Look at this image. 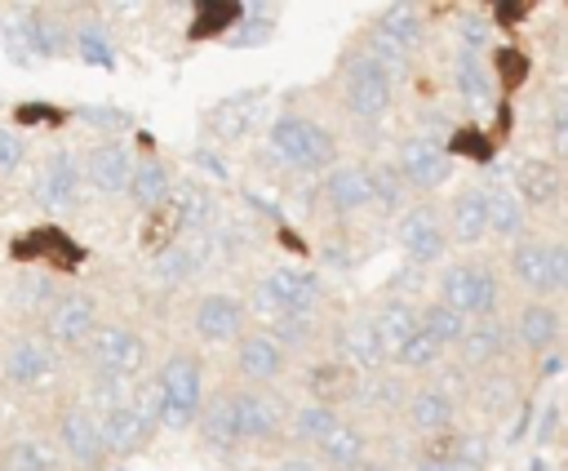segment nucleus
I'll use <instances>...</instances> for the list:
<instances>
[{"label": "nucleus", "mask_w": 568, "mask_h": 471, "mask_svg": "<svg viewBox=\"0 0 568 471\" xmlns=\"http://www.w3.org/2000/svg\"><path fill=\"white\" fill-rule=\"evenodd\" d=\"M497 18H501V22H515V18H524V4H510V0H501V4H497Z\"/></svg>", "instance_id": "nucleus-51"}, {"label": "nucleus", "mask_w": 568, "mask_h": 471, "mask_svg": "<svg viewBox=\"0 0 568 471\" xmlns=\"http://www.w3.org/2000/svg\"><path fill=\"white\" fill-rule=\"evenodd\" d=\"M501 351H506V324H501L497 315L470 320L466 333H462V342H457V360H462V369H470V373H484Z\"/></svg>", "instance_id": "nucleus-17"}, {"label": "nucleus", "mask_w": 568, "mask_h": 471, "mask_svg": "<svg viewBox=\"0 0 568 471\" xmlns=\"http://www.w3.org/2000/svg\"><path fill=\"white\" fill-rule=\"evenodd\" d=\"M408 427L422 431V435H439V431H453V418H457V400L444 391V387H422L408 395Z\"/></svg>", "instance_id": "nucleus-21"}, {"label": "nucleus", "mask_w": 568, "mask_h": 471, "mask_svg": "<svg viewBox=\"0 0 568 471\" xmlns=\"http://www.w3.org/2000/svg\"><path fill=\"white\" fill-rule=\"evenodd\" d=\"M160 422V382H142L133 387V395L124 404H115L111 413H102V435H106V453H133L146 444V435Z\"/></svg>", "instance_id": "nucleus-4"}, {"label": "nucleus", "mask_w": 568, "mask_h": 471, "mask_svg": "<svg viewBox=\"0 0 568 471\" xmlns=\"http://www.w3.org/2000/svg\"><path fill=\"white\" fill-rule=\"evenodd\" d=\"M484 204H488V227L501 240L524 236L528 227V204L519 200V191L510 182H484Z\"/></svg>", "instance_id": "nucleus-22"}, {"label": "nucleus", "mask_w": 568, "mask_h": 471, "mask_svg": "<svg viewBox=\"0 0 568 471\" xmlns=\"http://www.w3.org/2000/svg\"><path fill=\"white\" fill-rule=\"evenodd\" d=\"M417 471H453V458H422Z\"/></svg>", "instance_id": "nucleus-52"}, {"label": "nucleus", "mask_w": 568, "mask_h": 471, "mask_svg": "<svg viewBox=\"0 0 568 471\" xmlns=\"http://www.w3.org/2000/svg\"><path fill=\"white\" fill-rule=\"evenodd\" d=\"M550 151L568 156V93H559L550 107Z\"/></svg>", "instance_id": "nucleus-44"}, {"label": "nucleus", "mask_w": 568, "mask_h": 471, "mask_svg": "<svg viewBox=\"0 0 568 471\" xmlns=\"http://www.w3.org/2000/svg\"><path fill=\"white\" fill-rule=\"evenodd\" d=\"M271 471H315V462H306V458H288V462H280V467H271Z\"/></svg>", "instance_id": "nucleus-53"}, {"label": "nucleus", "mask_w": 568, "mask_h": 471, "mask_svg": "<svg viewBox=\"0 0 568 471\" xmlns=\"http://www.w3.org/2000/svg\"><path fill=\"white\" fill-rule=\"evenodd\" d=\"M75 44H80V58L84 62H98V67H111L115 58H111V44H106V36L98 31V27H80L75 31Z\"/></svg>", "instance_id": "nucleus-43"}, {"label": "nucleus", "mask_w": 568, "mask_h": 471, "mask_svg": "<svg viewBox=\"0 0 568 471\" xmlns=\"http://www.w3.org/2000/svg\"><path fill=\"white\" fill-rule=\"evenodd\" d=\"M84 116L98 124H129V116H120V111H84Z\"/></svg>", "instance_id": "nucleus-50"}, {"label": "nucleus", "mask_w": 568, "mask_h": 471, "mask_svg": "<svg viewBox=\"0 0 568 471\" xmlns=\"http://www.w3.org/2000/svg\"><path fill=\"white\" fill-rule=\"evenodd\" d=\"M417 329H422V311H417L408 298H390V302H382L377 315H373V333H377L386 360H395V355L404 351V342H408Z\"/></svg>", "instance_id": "nucleus-19"}, {"label": "nucleus", "mask_w": 568, "mask_h": 471, "mask_svg": "<svg viewBox=\"0 0 568 471\" xmlns=\"http://www.w3.org/2000/svg\"><path fill=\"white\" fill-rule=\"evenodd\" d=\"M133 156H129V147H120V142H102V147H89V156H84V178L102 191V196H120V191H129V182H133Z\"/></svg>", "instance_id": "nucleus-14"}, {"label": "nucleus", "mask_w": 568, "mask_h": 471, "mask_svg": "<svg viewBox=\"0 0 568 471\" xmlns=\"http://www.w3.org/2000/svg\"><path fill=\"white\" fill-rule=\"evenodd\" d=\"M240 18V4H226V0H209L200 4L195 22H191V40H204V36H217L222 27H231Z\"/></svg>", "instance_id": "nucleus-39"}, {"label": "nucleus", "mask_w": 568, "mask_h": 471, "mask_svg": "<svg viewBox=\"0 0 568 471\" xmlns=\"http://www.w3.org/2000/svg\"><path fill=\"white\" fill-rule=\"evenodd\" d=\"M142 360H146V347L129 324H98L93 338L84 342L89 378H102V382H129L142 369Z\"/></svg>", "instance_id": "nucleus-3"}, {"label": "nucleus", "mask_w": 568, "mask_h": 471, "mask_svg": "<svg viewBox=\"0 0 568 471\" xmlns=\"http://www.w3.org/2000/svg\"><path fill=\"white\" fill-rule=\"evenodd\" d=\"M13 302H22V307H44V311H49V302H53V280H49V275H22L18 289H13Z\"/></svg>", "instance_id": "nucleus-42"}, {"label": "nucleus", "mask_w": 568, "mask_h": 471, "mask_svg": "<svg viewBox=\"0 0 568 471\" xmlns=\"http://www.w3.org/2000/svg\"><path fill=\"white\" fill-rule=\"evenodd\" d=\"M484 40H488V22L470 13V18L462 22V49H475V53H479V49H484Z\"/></svg>", "instance_id": "nucleus-49"}, {"label": "nucleus", "mask_w": 568, "mask_h": 471, "mask_svg": "<svg viewBox=\"0 0 568 471\" xmlns=\"http://www.w3.org/2000/svg\"><path fill=\"white\" fill-rule=\"evenodd\" d=\"M0 471H4V467H0Z\"/></svg>", "instance_id": "nucleus-56"}, {"label": "nucleus", "mask_w": 568, "mask_h": 471, "mask_svg": "<svg viewBox=\"0 0 568 471\" xmlns=\"http://www.w3.org/2000/svg\"><path fill=\"white\" fill-rule=\"evenodd\" d=\"M515 338L528 347V351H555L559 342V311L550 302H528L515 320Z\"/></svg>", "instance_id": "nucleus-27"}, {"label": "nucleus", "mask_w": 568, "mask_h": 471, "mask_svg": "<svg viewBox=\"0 0 568 471\" xmlns=\"http://www.w3.org/2000/svg\"><path fill=\"white\" fill-rule=\"evenodd\" d=\"M399 244L404 253L417 262V267H430L444 258V227H439V213L430 204H417L399 218Z\"/></svg>", "instance_id": "nucleus-11"}, {"label": "nucleus", "mask_w": 568, "mask_h": 471, "mask_svg": "<svg viewBox=\"0 0 568 471\" xmlns=\"http://www.w3.org/2000/svg\"><path fill=\"white\" fill-rule=\"evenodd\" d=\"M0 369H4V378H9L13 387H36V382H44V378L58 369V347L44 342V338H18V342L4 351Z\"/></svg>", "instance_id": "nucleus-12"}, {"label": "nucleus", "mask_w": 568, "mask_h": 471, "mask_svg": "<svg viewBox=\"0 0 568 471\" xmlns=\"http://www.w3.org/2000/svg\"><path fill=\"white\" fill-rule=\"evenodd\" d=\"M337 427H342V422H337V409H333V404H302V409L293 413V422H288L293 440L315 444V449H320Z\"/></svg>", "instance_id": "nucleus-33"}, {"label": "nucleus", "mask_w": 568, "mask_h": 471, "mask_svg": "<svg viewBox=\"0 0 568 471\" xmlns=\"http://www.w3.org/2000/svg\"><path fill=\"white\" fill-rule=\"evenodd\" d=\"M448 151L444 147H435V142H426V138H408L404 147H399V173H404V182L408 187H417V191H430V187H439L444 178H448Z\"/></svg>", "instance_id": "nucleus-15"}, {"label": "nucleus", "mask_w": 568, "mask_h": 471, "mask_svg": "<svg viewBox=\"0 0 568 471\" xmlns=\"http://www.w3.org/2000/svg\"><path fill=\"white\" fill-rule=\"evenodd\" d=\"M422 333H430L439 347H457L462 333H466V315L453 311V307H444V302L435 298L430 307H422Z\"/></svg>", "instance_id": "nucleus-36"}, {"label": "nucleus", "mask_w": 568, "mask_h": 471, "mask_svg": "<svg viewBox=\"0 0 568 471\" xmlns=\"http://www.w3.org/2000/svg\"><path fill=\"white\" fill-rule=\"evenodd\" d=\"M559 369H564V355H559V351H550V355L541 360V373H559Z\"/></svg>", "instance_id": "nucleus-54"}, {"label": "nucleus", "mask_w": 568, "mask_h": 471, "mask_svg": "<svg viewBox=\"0 0 568 471\" xmlns=\"http://www.w3.org/2000/svg\"><path fill=\"white\" fill-rule=\"evenodd\" d=\"M439 355H444V347L430 338V333H413L408 342H404V351L395 355V364L399 369H408V373H422V369H430V364H439Z\"/></svg>", "instance_id": "nucleus-38"}, {"label": "nucleus", "mask_w": 568, "mask_h": 471, "mask_svg": "<svg viewBox=\"0 0 568 471\" xmlns=\"http://www.w3.org/2000/svg\"><path fill=\"white\" fill-rule=\"evenodd\" d=\"M493 71L484 67V58L475 49H457V89L470 107H488L493 102Z\"/></svg>", "instance_id": "nucleus-31"}, {"label": "nucleus", "mask_w": 568, "mask_h": 471, "mask_svg": "<svg viewBox=\"0 0 568 471\" xmlns=\"http://www.w3.org/2000/svg\"><path fill=\"white\" fill-rule=\"evenodd\" d=\"M448 151L470 156V160H488V156H493L488 138H484V133H475V129H457V133H453V142H448Z\"/></svg>", "instance_id": "nucleus-45"}, {"label": "nucleus", "mask_w": 568, "mask_h": 471, "mask_svg": "<svg viewBox=\"0 0 568 471\" xmlns=\"http://www.w3.org/2000/svg\"><path fill=\"white\" fill-rule=\"evenodd\" d=\"M320 462L333 467V471H355V467H364V431L342 422V427L320 444Z\"/></svg>", "instance_id": "nucleus-32"}, {"label": "nucleus", "mask_w": 568, "mask_h": 471, "mask_svg": "<svg viewBox=\"0 0 568 471\" xmlns=\"http://www.w3.org/2000/svg\"><path fill=\"white\" fill-rule=\"evenodd\" d=\"M98 329V302L93 293H58L44 311V342L53 347H84Z\"/></svg>", "instance_id": "nucleus-10"}, {"label": "nucleus", "mask_w": 568, "mask_h": 471, "mask_svg": "<svg viewBox=\"0 0 568 471\" xmlns=\"http://www.w3.org/2000/svg\"><path fill=\"white\" fill-rule=\"evenodd\" d=\"M497 293H501L497 289V275L484 262H448L439 271V302L453 307V311H462V315H475V320L493 315Z\"/></svg>", "instance_id": "nucleus-6"}, {"label": "nucleus", "mask_w": 568, "mask_h": 471, "mask_svg": "<svg viewBox=\"0 0 568 471\" xmlns=\"http://www.w3.org/2000/svg\"><path fill=\"white\" fill-rule=\"evenodd\" d=\"M169 196H173V187H169V169H164L155 156L138 160V164H133V182H129V200H133L138 209H160Z\"/></svg>", "instance_id": "nucleus-29"}, {"label": "nucleus", "mask_w": 568, "mask_h": 471, "mask_svg": "<svg viewBox=\"0 0 568 471\" xmlns=\"http://www.w3.org/2000/svg\"><path fill=\"white\" fill-rule=\"evenodd\" d=\"M280 427H284V404L275 395H266L262 387L240 391V431H244V444L275 440Z\"/></svg>", "instance_id": "nucleus-20"}, {"label": "nucleus", "mask_w": 568, "mask_h": 471, "mask_svg": "<svg viewBox=\"0 0 568 471\" xmlns=\"http://www.w3.org/2000/svg\"><path fill=\"white\" fill-rule=\"evenodd\" d=\"M40 253H62V262H75L80 258V249L58 227H40L27 240H13V258H40Z\"/></svg>", "instance_id": "nucleus-37"}, {"label": "nucleus", "mask_w": 568, "mask_h": 471, "mask_svg": "<svg viewBox=\"0 0 568 471\" xmlns=\"http://www.w3.org/2000/svg\"><path fill=\"white\" fill-rule=\"evenodd\" d=\"M200 431H204V444L217 449V453L240 449L244 444V431H240V391H217L213 400H204Z\"/></svg>", "instance_id": "nucleus-13"}, {"label": "nucleus", "mask_w": 568, "mask_h": 471, "mask_svg": "<svg viewBox=\"0 0 568 471\" xmlns=\"http://www.w3.org/2000/svg\"><path fill=\"white\" fill-rule=\"evenodd\" d=\"M342 93H346V107L355 120H377L390 107V71L377 58L355 53L342 71Z\"/></svg>", "instance_id": "nucleus-8"}, {"label": "nucleus", "mask_w": 568, "mask_h": 471, "mask_svg": "<svg viewBox=\"0 0 568 471\" xmlns=\"http://www.w3.org/2000/svg\"><path fill=\"white\" fill-rule=\"evenodd\" d=\"M368 182H373V200H377L382 209H395V204H399V196H404V173H399V164H373V169H368Z\"/></svg>", "instance_id": "nucleus-40"}, {"label": "nucleus", "mask_w": 568, "mask_h": 471, "mask_svg": "<svg viewBox=\"0 0 568 471\" xmlns=\"http://www.w3.org/2000/svg\"><path fill=\"white\" fill-rule=\"evenodd\" d=\"M337 355H342V364H355V369H364V373H377V364L386 360V351H382V342H377V333H373V320L346 324L342 338H337Z\"/></svg>", "instance_id": "nucleus-28"}, {"label": "nucleus", "mask_w": 568, "mask_h": 471, "mask_svg": "<svg viewBox=\"0 0 568 471\" xmlns=\"http://www.w3.org/2000/svg\"><path fill=\"white\" fill-rule=\"evenodd\" d=\"M0 467L4 471H62V458L44 440H13L0 453Z\"/></svg>", "instance_id": "nucleus-35"}, {"label": "nucleus", "mask_w": 568, "mask_h": 471, "mask_svg": "<svg viewBox=\"0 0 568 471\" xmlns=\"http://www.w3.org/2000/svg\"><path fill=\"white\" fill-rule=\"evenodd\" d=\"M266 333L280 342V347H302L311 338V315H280L266 324Z\"/></svg>", "instance_id": "nucleus-41"}, {"label": "nucleus", "mask_w": 568, "mask_h": 471, "mask_svg": "<svg viewBox=\"0 0 568 471\" xmlns=\"http://www.w3.org/2000/svg\"><path fill=\"white\" fill-rule=\"evenodd\" d=\"M324 200H328L333 213L364 209V204L373 200L368 169H364V164H337V169H328V178H324Z\"/></svg>", "instance_id": "nucleus-23"}, {"label": "nucleus", "mask_w": 568, "mask_h": 471, "mask_svg": "<svg viewBox=\"0 0 568 471\" xmlns=\"http://www.w3.org/2000/svg\"><path fill=\"white\" fill-rule=\"evenodd\" d=\"M271 151H275L288 169H302V173L328 169L333 156H337L333 138H328L315 120H306V116H280V120L271 124Z\"/></svg>", "instance_id": "nucleus-5"}, {"label": "nucleus", "mask_w": 568, "mask_h": 471, "mask_svg": "<svg viewBox=\"0 0 568 471\" xmlns=\"http://www.w3.org/2000/svg\"><path fill=\"white\" fill-rule=\"evenodd\" d=\"M75 187H80V173H75V160L67 156V151H53L49 160H44V173H40V204L44 209H53V213H62V209H71L75 204Z\"/></svg>", "instance_id": "nucleus-24"}, {"label": "nucleus", "mask_w": 568, "mask_h": 471, "mask_svg": "<svg viewBox=\"0 0 568 471\" xmlns=\"http://www.w3.org/2000/svg\"><path fill=\"white\" fill-rule=\"evenodd\" d=\"M448 231L453 240L462 244H475L484 240L493 227H488V204H484V187H466L453 196V209H448Z\"/></svg>", "instance_id": "nucleus-25"}, {"label": "nucleus", "mask_w": 568, "mask_h": 471, "mask_svg": "<svg viewBox=\"0 0 568 471\" xmlns=\"http://www.w3.org/2000/svg\"><path fill=\"white\" fill-rule=\"evenodd\" d=\"M497 71H501V84H519L528 76V58L515 53V49H501L497 53Z\"/></svg>", "instance_id": "nucleus-46"}, {"label": "nucleus", "mask_w": 568, "mask_h": 471, "mask_svg": "<svg viewBox=\"0 0 568 471\" xmlns=\"http://www.w3.org/2000/svg\"><path fill=\"white\" fill-rule=\"evenodd\" d=\"M160 422L169 431H182L200 418L204 409V391H200V360L191 351H173L160 369Z\"/></svg>", "instance_id": "nucleus-2"}, {"label": "nucleus", "mask_w": 568, "mask_h": 471, "mask_svg": "<svg viewBox=\"0 0 568 471\" xmlns=\"http://www.w3.org/2000/svg\"><path fill=\"white\" fill-rule=\"evenodd\" d=\"M235 364H240V378H248L253 387H266L284 373V347L257 329V333H244L240 338V351H235Z\"/></svg>", "instance_id": "nucleus-16"}, {"label": "nucleus", "mask_w": 568, "mask_h": 471, "mask_svg": "<svg viewBox=\"0 0 568 471\" xmlns=\"http://www.w3.org/2000/svg\"><path fill=\"white\" fill-rule=\"evenodd\" d=\"M475 395H484L479 404H484L488 413H501V404H506V400H515V391H510L506 382H484V378H479V387H475Z\"/></svg>", "instance_id": "nucleus-47"}, {"label": "nucleus", "mask_w": 568, "mask_h": 471, "mask_svg": "<svg viewBox=\"0 0 568 471\" xmlns=\"http://www.w3.org/2000/svg\"><path fill=\"white\" fill-rule=\"evenodd\" d=\"M244 329V307L231 293H204L195 302V333L204 342H231Z\"/></svg>", "instance_id": "nucleus-18"}, {"label": "nucleus", "mask_w": 568, "mask_h": 471, "mask_svg": "<svg viewBox=\"0 0 568 471\" xmlns=\"http://www.w3.org/2000/svg\"><path fill=\"white\" fill-rule=\"evenodd\" d=\"M320 307V280L311 271L297 267H271L257 284H253V311L271 320L280 315H311Z\"/></svg>", "instance_id": "nucleus-1"}, {"label": "nucleus", "mask_w": 568, "mask_h": 471, "mask_svg": "<svg viewBox=\"0 0 568 471\" xmlns=\"http://www.w3.org/2000/svg\"><path fill=\"white\" fill-rule=\"evenodd\" d=\"M510 271L532 293H568V244L519 240L510 249Z\"/></svg>", "instance_id": "nucleus-7"}, {"label": "nucleus", "mask_w": 568, "mask_h": 471, "mask_svg": "<svg viewBox=\"0 0 568 471\" xmlns=\"http://www.w3.org/2000/svg\"><path fill=\"white\" fill-rule=\"evenodd\" d=\"M58 444L67 449V458L84 471H98L106 462V435H102V418L89 404H67L58 413Z\"/></svg>", "instance_id": "nucleus-9"}, {"label": "nucleus", "mask_w": 568, "mask_h": 471, "mask_svg": "<svg viewBox=\"0 0 568 471\" xmlns=\"http://www.w3.org/2000/svg\"><path fill=\"white\" fill-rule=\"evenodd\" d=\"M359 400H364V409H377V413L408 409V391H404V378L399 373H368L359 382Z\"/></svg>", "instance_id": "nucleus-34"}, {"label": "nucleus", "mask_w": 568, "mask_h": 471, "mask_svg": "<svg viewBox=\"0 0 568 471\" xmlns=\"http://www.w3.org/2000/svg\"><path fill=\"white\" fill-rule=\"evenodd\" d=\"M355 471H390V467H382V462H364V467H355Z\"/></svg>", "instance_id": "nucleus-55"}, {"label": "nucleus", "mask_w": 568, "mask_h": 471, "mask_svg": "<svg viewBox=\"0 0 568 471\" xmlns=\"http://www.w3.org/2000/svg\"><path fill=\"white\" fill-rule=\"evenodd\" d=\"M18 164H22V138L0 124V169H18Z\"/></svg>", "instance_id": "nucleus-48"}, {"label": "nucleus", "mask_w": 568, "mask_h": 471, "mask_svg": "<svg viewBox=\"0 0 568 471\" xmlns=\"http://www.w3.org/2000/svg\"><path fill=\"white\" fill-rule=\"evenodd\" d=\"M373 31H377V36H386V40H395L404 53H413V49L422 44V36H426V27H422V13H417L413 4H386Z\"/></svg>", "instance_id": "nucleus-30"}, {"label": "nucleus", "mask_w": 568, "mask_h": 471, "mask_svg": "<svg viewBox=\"0 0 568 471\" xmlns=\"http://www.w3.org/2000/svg\"><path fill=\"white\" fill-rule=\"evenodd\" d=\"M510 187L519 191L524 204H550L559 196V169L550 160H537V156L532 160H519L510 169Z\"/></svg>", "instance_id": "nucleus-26"}]
</instances>
